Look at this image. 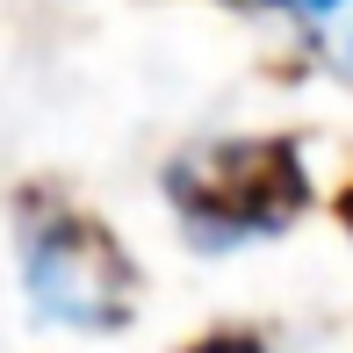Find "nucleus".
Instances as JSON below:
<instances>
[{"instance_id":"nucleus-4","label":"nucleus","mask_w":353,"mask_h":353,"mask_svg":"<svg viewBox=\"0 0 353 353\" xmlns=\"http://www.w3.org/2000/svg\"><path fill=\"white\" fill-rule=\"evenodd\" d=\"M346 223H353V195H346Z\"/></svg>"},{"instance_id":"nucleus-2","label":"nucleus","mask_w":353,"mask_h":353,"mask_svg":"<svg viewBox=\"0 0 353 353\" xmlns=\"http://www.w3.org/2000/svg\"><path fill=\"white\" fill-rule=\"evenodd\" d=\"M195 353H260V346H252V339H202Z\"/></svg>"},{"instance_id":"nucleus-1","label":"nucleus","mask_w":353,"mask_h":353,"mask_svg":"<svg viewBox=\"0 0 353 353\" xmlns=\"http://www.w3.org/2000/svg\"><path fill=\"white\" fill-rule=\"evenodd\" d=\"M181 216H195L216 238H245V231H274L303 210V159L281 137H252V144H210V152L181 159L166 173Z\"/></svg>"},{"instance_id":"nucleus-3","label":"nucleus","mask_w":353,"mask_h":353,"mask_svg":"<svg viewBox=\"0 0 353 353\" xmlns=\"http://www.w3.org/2000/svg\"><path fill=\"white\" fill-rule=\"evenodd\" d=\"M274 8H303V14H332L339 0H274Z\"/></svg>"}]
</instances>
